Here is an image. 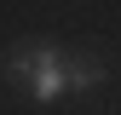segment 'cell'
I'll list each match as a JSON object with an SVG mask.
<instances>
[{
	"label": "cell",
	"instance_id": "1",
	"mask_svg": "<svg viewBox=\"0 0 121 115\" xmlns=\"http://www.w3.org/2000/svg\"><path fill=\"white\" fill-rule=\"evenodd\" d=\"M0 69H6V81L17 86L23 98H35V104H52L69 86V52H58L52 40H23V46H12L0 58Z\"/></svg>",
	"mask_w": 121,
	"mask_h": 115
},
{
	"label": "cell",
	"instance_id": "2",
	"mask_svg": "<svg viewBox=\"0 0 121 115\" xmlns=\"http://www.w3.org/2000/svg\"><path fill=\"white\" fill-rule=\"evenodd\" d=\"M104 81H110V63H104V58H92V52H75L69 58V86L75 92H92Z\"/></svg>",
	"mask_w": 121,
	"mask_h": 115
}]
</instances>
